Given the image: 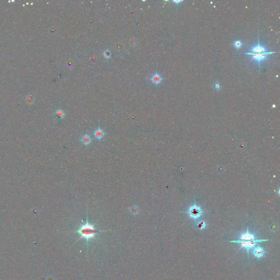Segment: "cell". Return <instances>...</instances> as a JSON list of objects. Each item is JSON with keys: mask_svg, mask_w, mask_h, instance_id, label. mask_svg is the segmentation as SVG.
Returning <instances> with one entry per match:
<instances>
[{"mask_svg": "<svg viewBox=\"0 0 280 280\" xmlns=\"http://www.w3.org/2000/svg\"><path fill=\"white\" fill-rule=\"evenodd\" d=\"M103 56L106 59H109L110 58H111L112 57L111 52L109 49L104 50L103 52Z\"/></svg>", "mask_w": 280, "mask_h": 280, "instance_id": "cell-12", "label": "cell"}, {"mask_svg": "<svg viewBox=\"0 0 280 280\" xmlns=\"http://www.w3.org/2000/svg\"><path fill=\"white\" fill-rule=\"evenodd\" d=\"M130 212L131 213L133 214L134 216H136L137 215V214L139 213V207L136 206H132V207H131L130 208Z\"/></svg>", "mask_w": 280, "mask_h": 280, "instance_id": "cell-14", "label": "cell"}, {"mask_svg": "<svg viewBox=\"0 0 280 280\" xmlns=\"http://www.w3.org/2000/svg\"><path fill=\"white\" fill-rule=\"evenodd\" d=\"M269 49L266 47L261 45L259 42V37L258 35V43L257 44L252 46L251 48H249V53H262L269 52Z\"/></svg>", "mask_w": 280, "mask_h": 280, "instance_id": "cell-4", "label": "cell"}, {"mask_svg": "<svg viewBox=\"0 0 280 280\" xmlns=\"http://www.w3.org/2000/svg\"><path fill=\"white\" fill-rule=\"evenodd\" d=\"M26 102L28 104H32L34 102V98L32 96H31V95L27 96L26 98Z\"/></svg>", "mask_w": 280, "mask_h": 280, "instance_id": "cell-16", "label": "cell"}, {"mask_svg": "<svg viewBox=\"0 0 280 280\" xmlns=\"http://www.w3.org/2000/svg\"><path fill=\"white\" fill-rule=\"evenodd\" d=\"M187 213L192 218H193L194 219H197L202 215V211L195 203L189 209Z\"/></svg>", "mask_w": 280, "mask_h": 280, "instance_id": "cell-5", "label": "cell"}, {"mask_svg": "<svg viewBox=\"0 0 280 280\" xmlns=\"http://www.w3.org/2000/svg\"><path fill=\"white\" fill-rule=\"evenodd\" d=\"M253 253L254 256L255 257H257L258 258H260L262 257L264 255L265 251L262 247L258 246L253 249Z\"/></svg>", "mask_w": 280, "mask_h": 280, "instance_id": "cell-7", "label": "cell"}, {"mask_svg": "<svg viewBox=\"0 0 280 280\" xmlns=\"http://www.w3.org/2000/svg\"><path fill=\"white\" fill-rule=\"evenodd\" d=\"M87 217L86 223L83 224H81L79 229L76 231V233H78L81 235V237L77 241H78L82 238H84L87 240V243L88 244L89 240L90 239H94L95 240H96L95 237V235L98 234L99 233L104 231L105 230H100L95 228V225L96 223L93 224H91L90 223H89L88 221V214H87Z\"/></svg>", "mask_w": 280, "mask_h": 280, "instance_id": "cell-1", "label": "cell"}, {"mask_svg": "<svg viewBox=\"0 0 280 280\" xmlns=\"http://www.w3.org/2000/svg\"><path fill=\"white\" fill-rule=\"evenodd\" d=\"M151 81L153 84L156 85H159L163 81V78L160 74L156 72V73L153 74L151 77Z\"/></svg>", "mask_w": 280, "mask_h": 280, "instance_id": "cell-9", "label": "cell"}, {"mask_svg": "<svg viewBox=\"0 0 280 280\" xmlns=\"http://www.w3.org/2000/svg\"><path fill=\"white\" fill-rule=\"evenodd\" d=\"M274 53H276V52H269L262 53H252L248 52V53H245L244 54L251 56V57L252 58L251 61H254L257 63L258 65V71H259L260 68V63L268 60V59H269V55L272 54Z\"/></svg>", "mask_w": 280, "mask_h": 280, "instance_id": "cell-2", "label": "cell"}, {"mask_svg": "<svg viewBox=\"0 0 280 280\" xmlns=\"http://www.w3.org/2000/svg\"><path fill=\"white\" fill-rule=\"evenodd\" d=\"M268 240H261V239H256L255 240H251V241H243V240H233L231 241L230 242H235V243H238L241 244L240 248L244 247L246 249L247 251L248 255H249V249H252L255 247L256 245V244L258 242H260L263 241H267Z\"/></svg>", "mask_w": 280, "mask_h": 280, "instance_id": "cell-3", "label": "cell"}, {"mask_svg": "<svg viewBox=\"0 0 280 280\" xmlns=\"http://www.w3.org/2000/svg\"><path fill=\"white\" fill-rule=\"evenodd\" d=\"M213 89H214V90L218 91L221 89L222 85L221 84V83H220L219 82H216L215 83H214L213 85Z\"/></svg>", "mask_w": 280, "mask_h": 280, "instance_id": "cell-15", "label": "cell"}, {"mask_svg": "<svg viewBox=\"0 0 280 280\" xmlns=\"http://www.w3.org/2000/svg\"><path fill=\"white\" fill-rule=\"evenodd\" d=\"M173 2L175 3H176V5H178L179 3H180L181 2H182V1H173Z\"/></svg>", "mask_w": 280, "mask_h": 280, "instance_id": "cell-18", "label": "cell"}, {"mask_svg": "<svg viewBox=\"0 0 280 280\" xmlns=\"http://www.w3.org/2000/svg\"><path fill=\"white\" fill-rule=\"evenodd\" d=\"M107 133L104 132L102 129L100 128V127H99L98 129L95 130L94 132V135L95 136V138L98 139L99 141H101V140L104 139V135H106Z\"/></svg>", "mask_w": 280, "mask_h": 280, "instance_id": "cell-8", "label": "cell"}, {"mask_svg": "<svg viewBox=\"0 0 280 280\" xmlns=\"http://www.w3.org/2000/svg\"><path fill=\"white\" fill-rule=\"evenodd\" d=\"M233 45H234V47L236 49L238 50L242 47V45H243V43L240 40H236L233 43Z\"/></svg>", "mask_w": 280, "mask_h": 280, "instance_id": "cell-13", "label": "cell"}, {"mask_svg": "<svg viewBox=\"0 0 280 280\" xmlns=\"http://www.w3.org/2000/svg\"><path fill=\"white\" fill-rule=\"evenodd\" d=\"M239 240L243 241H251L256 240V239L255 238L254 234H250L249 231V229L247 228V232L242 234L240 237Z\"/></svg>", "mask_w": 280, "mask_h": 280, "instance_id": "cell-6", "label": "cell"}, {"mask_svg": "<svg viewBox=\"0 0 280 280\" xmlns=\"http://www.w3.org/2000/svg\"><path fill=\"white\" fill-rule=\"evenodd\" d=\"M206 223H205L203 221L199 222V223H198V224H197V228H198L199 229H200V230H202V229H205V228H206Z\"/></svg>", "mask_w": 280, "mask_h": 280, "instance_id": "cell-17", "label": "cell"}, {"mask_svg": "<svg viewBox=\"0 0 280 280\" xmlns=\"http://www.w3.org/2000/svg\"><path fill=\"white\" fill-rule=\"evenodd\" d=\"M81 141L84 145H86V146H87L88 145H89L91 142V141H92V139H91L90 135H88V134H86L82 136L81 139Z\"/></svg>", "mask_w": 280, "mask_h": 280, "instance_id": "cell-10", "label": "cell"}, {"mask_svg": "<svg viewBox=\"0 0 280 280\" xmlns=\"http://www.w3.org/2000/svg\"><path fill=\"white\" fill-rule=\"evenodd\" d=\"M55 116L57 117L58 119H63L64 118L65 116V113L61 109H57L55 111Z\"/></svg>", "mask_w": 280, "mask_h": 280, "instance_id": "cell-11", "label": "cell"}]
</instances>
